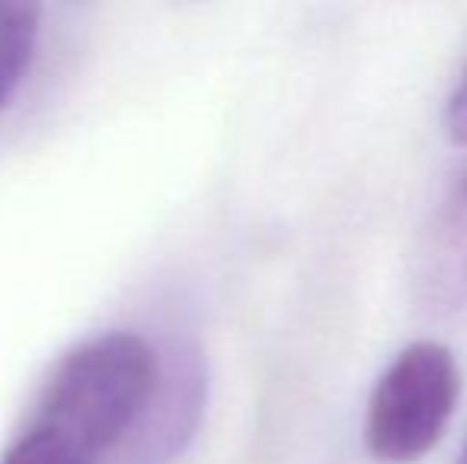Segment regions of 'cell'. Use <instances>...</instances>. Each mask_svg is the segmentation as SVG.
Listing matches in <instances>:
<instances>
[{
  "label": "cell",
  "instance_id": "6da1fadb",
  "mask_svg": "<svg viewBox=\"0 0 467 464\" xmlns=\"http://www.w3.org/2000/svg\"><path fill=\"white\" fill-rule=\"evenodd\" d=\"M160 385V359L134 331L77 344L45 382L0 464H102L137 427Z\"/></svg>",
  "mask_w": 467,
  "mask_h": 464
},
{
  "label": "cell",
  "instance_id": "7a4b0ae2",
  "mask_svg": "<svg viewBox=\"0 0 467 464\" xmlns=\"http://www.w3.org/2000/svg\"><path fill=\"white\" fill-rule=\"evenodd\" d=\"M462 401V366L439 341L407 344L375 378L363 446L381 464H413L442 442Z\"/></svg>",
  "mask_w": 467,
  "mask_h": 464
},
{
  "label": "cell",
  "instance_id": "3957f363",
  "mask_svg": "<svg viewBox=\"0 0 467 464\" xmlns=\"http://www.w3.org/2000/svg\"><path fill=\"white\" fill-rule=\"evenodd\" d=\"M410 303L420 315L445 318L467 305V162L445 181L410 254Z\"/></svg>",
  "mask_w": 467,
  "mask_h": 464
},
{
  "label": "cell",
  "instance_id": "277c9868",
  "mask_svg": "<svg viewBox=\"0 0 467 464\" xmlns=\"http://www.w3.org/2000/svg\"><path fill=\"white\" fill-rule=\"evenodd\" d=\"M42 10L23 0H0V112L19 93L32 67Z\"/></svg>",
  "mask_w": 467,
  "mask_h": 464
},
{
  "label": "cell",
  "instance_id": "5b68a950",
  "mask_svg": "<svg viewBox=\"0 0 467 464\" xmlns=\"http://www.w3.org/2000/svg\"><path fill=\"white\" fill-rule=\"evenodd\" d=\"M442 128L451 143L467 147V55L462 61V70H458V77H455V87H451L449 99H445Z\"/></svg>",
  "mask_w": 467,
  "mask_h": 464
},
{
  "label": "cell",
  "instance_id": "8992f818",
  "mask_svg": "<svg viewBox=\"0 0 467 464\" xmlns=\"http://www.w3.org/2000/svg\"><path fill=\"white\" fill-rule=\"evenodd\" d=\"M455 464H467V439H464V446H462V455H458V461Z\"/></svg>",
  "mask_w": 467,
  "mask_h": 464
}]
</instances>
